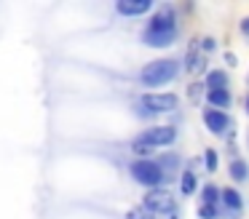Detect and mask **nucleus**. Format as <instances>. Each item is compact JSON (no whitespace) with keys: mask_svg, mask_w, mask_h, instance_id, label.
<instances>
[{"mask_svg":"<svg viewBox=\"0 0 249 219\" xmlns=\"http://www.w3.org/2000/svg\"><path fill=\"white\" fill-rule=\"evenodd\" d=\"M222 198V190H217L214 185H204L201 187V201L204 203H209V206H214L217 201Z\"/></svg>","mask_w":249,"mask_h":219,"instance_id":"14","label":"nucleus"},{"mask_svg":"<svg viewBox=\"0 0 249 219\" xmlns=\"http://www.w3.org/2000/svg\"><path fill=\"white\" fill-rule=\"evenodd\" d=\"M174 139H177V128L174 126H153V128H145V131L131 142V150H134L137 155H150V152H156L158 147H169Z\"/></svg>","mask_w":249,"mask_h":219,"instance_id":"2","label":"nucleus"},{"mask_svg":"<svg viewBox=\"0 0 249 219\" xmlns=\"http://www.w3.org/2000/svg\"><path fill=\"white\" fill-rule=\"evenodd\" d=\"M174 206H177L174 195L169 190H161V187H158V190H150L145 198H142V208L150 211V214H169V217H172Z\"/></svg>","mask_w":249,"mask_h":219,"instance_id":"6","label":"nucleus"},{"mask_svg":"<svg viewBox=\"0 0 249 219\" xmlns=\"http://www.w3.org/2000/svg\"><path fill=\"white\" fill-rule=\"evenodd\" d=\"M177 40V19H174L172 8H163L147 21L145 32H142V43L150 48H166Z\"/></svg>","mask_w":249,"mask_h":219,"instance_id":"1","label":"nucleus"},{"mask_svg":"<svg viewBox=\"0 0 249 219\" xmlns=\"http://www.w3.org/2000/svg\"><path fill=\"white\" fill-rule=\"evenodd\" d=\"M150 8H153L150 0H118V3H115V11H118L121 16H142Z\"/></svg>","mask_w":249,"mask_h":219,"instance_id":"8","label":"nucleus"},{"mask_svg":"<svg viewBox=\"0 0 249 219\" xmlns=\"http://www.w3.org/2000/svg\"><path fill=\"white\" fill-rule=\"evenodd\" d=\"M217 88H228V72H222V69H212L206 75V91H217Z\"/></svg>","mask_w":249,"mask_h":219,"instance_id":"11","label":"nucleus"},{"mask_svg":"<svg viewBox=\"0 0 249 219\" xmlns=\"http://www.w3.org/2000/svg\"><path fill=\"white\" fill-rule=\"evenodd\" d=\"M204 126L209 128V134H214V136H222V134H228L231 131V126H233V120H231V115L228 112H222V110H204Z\"/></svg>","mask_w":249,"mask_h":219,"instance_id":"7","label":"nucleus"},{"mask_svg":"<svg viewBox=\"0 0 249 219\" xmlns=\"http://www.w3.org/2000/svg\"><path fill=\"white\" fill-rule=\"evenodd\" d=\"M247 115H249V94H247Z\"/></svg>","mask_w":249,"mask_h":219,"instance_id":"21","label":"nucleus"},{"mask_svg":"<svg viewBox=\"0 0 249 219\" xmlns=\"http://www.w3.org/2000/svg\"><path fill=\"white\" fill-rule=\"evenodd\" d=\"M201 48H204V51H214V37H204V40H201Z\"/></svg>","mask_w":249,"mask_h":219,"instance_id":"20","label":"nucleus"},{"mask_svg":"<svg viewBox=\"0 0 249 219\" xmlns=\"http://www.w3.org/2000/svg\"><path fill=\"white\" fill-rule=\"evenodd\" d=\"M179 192L182 195H193L196 192V174L193 171H182V179H179Z\"/></svg>","mask_w":249,"mask_h":219,"instance_id":"13","label":"nucleus"},{"mask_svg":"<svg viewBox=\"0 0 249 219\" xmlns=\"http://www.w3.org/2000/svg\"><path fill=\"white\" fill-rule=\"evenodd\" d=\"M231 179L233 182H247L249 179V163L247 160H233L231 163Z\"/></svg>","mask_w":249,"mask_h":219,"instance_id":"12","label":"nucleus"},{"mask_svg":"<svg viewBox=\"0 0 249 219\" xmlns=\"http://www.w3.org/2000/svg\"><path fill=\"white\" fill-rule=\"evenodd\" d=\"M238 30H241V35L249 40V16H244V19L238 21Z\"/></svg>","mask_w":249,"mask_h":219,"instance_id":"19","label":"nucleus"},{"mask_svg":"<svg viewBox=\"0 0 249 219\" xmlns=\"http://www.w3.org/2000/svg\"><path fill=\"white\" fill-rule=\"evenodd\" d=\"M131 176H134V182H140V185L145 187H153V190H158V187L163 185V179H166V174H163V163L161 160H134V163L129 166Z\"/></svg>","mask_w":249,"mask_h":219,"instance_id":"4","label":"nucleus"},{"mask_svg":"<svg viewBox=\"0 0 249 219\" xmlns=\"http://www.w3.org/2000/svg\"><path fill=\"white\" fill-rule=\"evenodd\" d=\"M140 107L145 115H161V112H172L177 110V94H145L140 96Z\"/></svg>","mask_w":249,"mask_h":219,"instance_id":"5","label":"nucleus"},{"mask_svg":"<svg viewBox=\"0 0 249 219\" xmlns=\"http://www.w3.org/2000/svg\"><path fill=\"white\" fill-rule=\"evenodd\" d=\"M206 101L212 104V110H222L225 112L231 107V91L228 88H217V91H206Z\"/></svg>","mask_w":249,"mask_h":219,"instance_id":"9","label":"nucleus"},{"mask_svg":"<svg viewBox=\"0 0 249 219\" xmlns=\"http://www.w3.org/2000/svg\"><path fill=\"white\" fill-rule=\"evenodd\" d=\"M204 163H206V171H217V150H206Z\"/></svg>","mask_w":249,"mask_h":219,"instance_id":"17","label":"nucleus"},{"mask_svg":"<svg viewBox=\"0 0 249 219\" xmlns=\"http://www.w3.org/2000/svg\"><path fill=\"white\" fill-rule=\"evenodd\" d=\"M129 219H153V214L145 208H134V211H129Z\"/></svg>","mask_w":249,"mask_h":219,"instance_id":"18","label":"nucleus"},{"mask_svg":"<svg viewBox=\"0 0 249 219\" xmlns=\"http://www.w3.org/2000/svg\"><path fill=\"white\" fill-rule=\"evenodd\" d=\"M198 217H201V219H217L220 214H217V206H209V203H201V206H198Z\"/></svg>","mask_w":249,"mask_h":219,"instance_id":"16","label":"nucleus"},{"mask_svg":"<svg viewBox=\"0 0 249 219\" xmlns=\"http://www.w3.org/2000/svg\"><path fill=\"white\" fill-rule=\"evenodd\" d=\"M188 69H190V72L201 69V62H198V40H193V43H190V48H188Z\"/></svg>","mask_w":249,"mask_h":219,"instance_id":"15","label":"nucleus"},{"mask_svg":"<svg viewBox=\"0 0 249 219\" xmlns=\"http://www.w3.org/2000/svg\"><path fill=\"white\" fill-rule=\"evenodd\" d=\"M177 75H179V62L177 59H156V62H150V64L142 67L140 80H142V85H147V88H156V85L172 83Z\"/></svg>","mask_w":249,"mask_h":219,"instance_id":"3","label":"nucleus"},{"mask_svg":"<svg viewBox=\"0 0 249 219\" xmlns=\"http://www.w3.org/2000/svg\"><path fill=\"white\" fill-rule=\"evenodd\" d=\"M169 219H177V217H174V214H172V217H169Z\"/></svg>","mask_w":249,"mask_h":219,"instance_id":"22","label":"nucleus"},{"mask_svg":"<svg viewBox=\"0 0 249 219\" xmlns=\"http://www.w3.org/2000/svg\"><path fill=\"white\" fill-rule=\"evenodd\" d=\"M220 201L225 203V206L231 208V211H241V208H244L241 192H238V190H233V187H225V190H222V198H220Z\"/></svg>","mask_w":249,"mask_h":219,"instance_id":"10","label":"nucleus"}]
</instances>
